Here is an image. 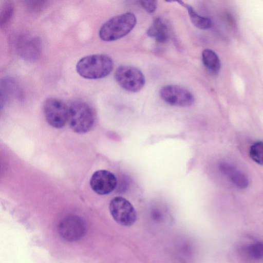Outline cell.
<instances>
[{"label":"cell","mask_w":263,"mask_h":263,"mask_svg":"<svg viewBox=\"0 0 263 263\" xmlns=\"http://www.w3.org/2000/svg\"><path fill=\"white\" fill-rule=\"evenodd\" d=\"M245 254L249 259L258 260L263 258V242H256L244 248Z\"/></svg>","instance_id":"cell-17"},{"label":"cell","mask_w":263,"mask_h":263,"mask_svg":"<svg viewBox=\"0 0 263 263\" xmlns=\"http://www.w3.org/2000/svg\"><path fill=\"white\" fill-rule=\"evenodd\" d=\"M202 62L212 73H217L220 68V62L217 54L212 50L205 49L202 52Z\"/></svg>","instance_id":"cell-14"},{"label":"cell","mask_w":263,"mask_h":263,"mask_svg":"<svg viewBox=\"0 0 263 263\" xmlns=\"http://www.w3.org/2000/svg\"><path fill=\"white\" fill-rule=\"evenodd\" d=\"M220 167L221 172L228 176L236 186L241 189L247 187L248 180L243 173L235 170L233 166L227 163H221Z\"/></svg>","instance_id":"cell-12"},{"label":"cell","mask_w":263,"mask_h":263,"mask_svg":"<svg viewBox=\"0 0 263 263\" xmlns=\"http://www.w3.org/2000/svg\"><path fill=\"white\" fill-rule=\"evenodd\" d=\"M95 117L89 105L82 101H76L68 107L67 122L76 133L83 134L92 128Z\"/></svg>","instance_id":"cell-3"},{"label":"cell","mask_w":263,"mask_h":263,"mask_svg":"<svg viewBox=\"0 0 263 263\" xmlns=\"http://www.w3.org/2000/svg\"><path fill=\"white\" fill-rule=\"evenodd\" d=\"M161 99L167 104L178 107L192 105L195 101L193 94L187 89L176 85H167L160 90Z\"/></svg>","instance_id":"cell-8"},{"label":"cell","mask_w":263,"mask_h":263,"mask_svg":"<svg viewBox=\"0 0 263 263\" xmlns=\"http://www.w3.org/2000/svg\"><path fill=\"white\" fill-rule=\"evenodd\" d=\"M85 221L76 215L67 216L62 219L58 226L59 235L67 241H74L82 238L86 232Z\"/></svg>","instance_id":"cell-7"},{"label":"cell","mask_w":263,"mask_h":263,"mask_svg":"<svg viewBox=\"0 0 263 263\" xmlns=\"http://www.w3.org/2000/svg\"><path fill=\"white\" fill-rule=\"evenodd\" d=\"M177 2L186 8L191 22L196 27L201 29H206L211 27L212 22L210 19L199 15L192 6L182 1Z\"/></svg>","instance_id":"cell-15"},{"label":"cell","mask_w":263,"mask_h":263,"mask_svg":"<svg viewBox=\"0 0 263 263\" xmlns=\"http://www.w3.org/2000/svg\"><path fill=\"white\" fill-rule=\"evenodd\" d=\"M139 2L143 9L149 13H153L157 7L156 1H140Z\"/></svg>","instance_id":"cell-20"},{"label":"cell","mask_w":263,"mask_h":263,"mask_svg":"<svg viewBox=\"0 0 263 263\" xmlns=\"http://www.w3.org/2000/svg\"><path fill=\"white\" fill-rule=\"evenodd\" d=\"M112 59L104 54L85 56L76 65V70L82 77L91 80L99 79L108 76L112 71Z\"/></svg>","instance_id":"cell-1"},{"label":"cell","mask_w":263,"mask_h":263,"mask_svg":"<svg viewBox=\"0 0 263 263\" xmlns=\"http://www.w3.org/2000/svg\"><path fill=\"white\" fill-rule=\"evenodd\" d=\"M15 46L17 54L27 61L36 60L42 52L41 41L36 36L20 35L15 41Z\"/></svg>","instance_id":"cell-9"},{"label":"cell","mask_w":263,"mask_h":263,"mask_svg":"<svg viewBox=\"0 0 263 263\" xmlns=\"http://www.w3.org/2000/svg\"><path fill=\"white\" fill-rule=\"evenodd\" d=\"M114 78L122 88L132 92L140 90L145 83V77L142 72L131 66L118 67L115 72Z\"/></svg>","instance_id":"cell-4"},{"label":"cell","mask_w":263,"mask_h":263,"mask_svg":"<svg viewBox=\"0 0 263 263\" xmlns=\"http://www.w3.org/2000/svg\"><path fill=\"white\" fill-rule=\"evenodd\" d=\"M136 22V16L131 12L115 16L102 25L99 31V37L106 42L120 39L133 29Z\"/></svg>","instance_id":"cell-2"},{"label":"cell","mask_w":263,"mask_h":263,"mask_svg":"<svg viewBox=\"0 0 263 263\" xmlns=\"http://www.w3.org/2000/svg\"><path fill=\"white\" fill-rule=\"evenodd\" d=\"M249 154L253 161L263 165V142L258 141L253 144L250 147Z\"/></svg>","instance_id":"cell-18"},{"label":"cell","mask_w":263,"mask_h":263,"mask_svg":"<svg viewBox=\"0 0 263 263\" xmlns=\"http://www.w3.org/2000/svg\"><path fill=\"white\" fill-rule=\"evenodd\" d=\"M117 179L110 172L100 170L95 172L90 180L92 190L99 195H106L111 193L116 188Z\"/></svg>","instance_id":"cell-10"},{"label":"cell","mask_w":263,"mask_h":263,"mask_svg":"<svg viewBox=\"0 0 263 263\" xmlns=\"http://www.w3.org/2000/svg\"><path fill=\"white\" fill-rule=\"evenodd\" d=\"M21 90L16 81L11 78H4L1 83V105L5 104L9 97L20 95Z\"/></svg>","instance_id":"cell-13"},{"label":"cell","mask_w":263,"mask_h":263,"mask_svg":"<svg viewBox=\"0 0 263 263\" xmlns=\"http://www.w3.org/2000/svg\"><path fill=\"white\" fill-rule=\"evenodd\" d=\"M25 3L27 8L32 12L42 11L48 4V2L45 1H27Z\"/></svg>","instance_id":"cell-19"},{"label":"cell","mask_w":263,"mask_h":263,"mask_svg":"<svg viewBox=\"0 0 263 263\" xmlns=\"http://www.w3.org/2000/svg\"><path fill=\"white\" fill-rule=\"evenodd\" d=\"M43 111L47 122L54 128L63 127L68 120V107L59 99H47L43 105Z\"/></svg>","instance_id":"cell-5"},{"label":"cell","mask_w":263,"mask_h":263,"mask_svg":"<svg viewBox=\"0 0 263 263\" xmlns=\"http://www.w3.org/2000/svg\"><path fill=\"white\" fill-rule=\"evenodd\" d=\"M109 209L114 219L120 225L130 226L136 221V210L130 202L123 197L112 198L110 202Z\"/></svg>","instance_id":"cell-6"},{"label":"cell","mask_w":263,"mask_h":263,"mask_svg":"<svg viewBox=\"0 0 263 263\" xmlns=\"http://www.w3.org/2000/svg\"><path fill=\"white\" fill-rule=\"evenodd\" d=\"M147 34L159 43H166L169 38V31L164 22L156 18L147 31Z\"/></svg>","instance_id":"cell-11"},{"label":"cell","mask_w":263,"mask_h":263,"mask_svg":"<svg viewBox=\"0 0 263 263\" xmlns=\"http://www.w3.org/2000/svg\"><path fill=\"white\" fill-rule=\"evenodd\" d=\"M14 13V5L10 1L4 2L2 4L0 12V26L5 28L9 23Z\"/></svg>","instance_id":"cell-16"}]
</instances>
